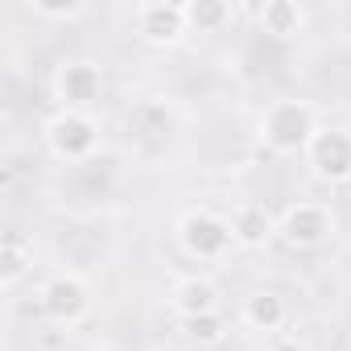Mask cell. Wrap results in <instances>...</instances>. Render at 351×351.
<instances>
[{
    "mask_svg": "<svg viewBox=\"0 0 351 351\" xmlns=\"http://www.w3.org/2000/svg\"><path fill=\"white\" fill-rule=\"evenodd\" d=\"M318 112L310 99H298V95H281L273 99L261 120H256V136L261 145L273 153V157H293V153H306L314 132H318Z\"/></svg>",
    "mask_w": 351,
    "mask_h": 351,
    "instance_id": "6da1fadb",
    "label": "cell"
},
{
    "mask_svg": "<svg viewBox=\"0 0 351 351\" xmlns=\"http://www.w3.org/2000/svg\"><path fill=\"white\" fill-rule=\"evenodd\" d=\"M42 141H46V149H50L58 161H87V157L99 153L104 128H99V120H95L91 112H62V108H58V112L46 120Z\"/></svg>",
    "mask_w": 351,
    "mask_h": 351,
    "instance_id": "7a4b0ae2",
    "label": "cell"
},
{
    "mask_svg": "<svg viewBox=\"0 0 351 351\" xmlns=\"http://www.w3.org/2000/svg\"><path fill=\"white\" fill-rule=\"evenodd\" d=\"M173 236H178L182 252L195 256V261H223L236 244L232 236V219L207 211V207H191L178 215V223H173Z\"/></svg>",
    "mask_w": 351,
    "mask_h": 351,
    "instance_id": "3957f363",
    "label": "cell"
},
{
    "mask_svg": "<svg viewBox=\"0 0 351 351\" xmlns=\"http://www.w3.org/2000/svg\"><path fill=\"white\" fill-rule=\"evenodd\" d=\"M54 99L62 112H91L104 99V71L91 58H66L54 71Z\"/></svg>",
    "mask_w": 351,
    "mask_h": 351,
    "instance_id": "277c9868",
    "label": "cell"
},
{
    "mask_svg": "<svg viewBox=\"0 0 351 351\" xmlns=\"http://www.w3.org/2000/svg\"><path fill=\"white\" fill-rule=\"evenodd\" d=\"M38 306L50 322L58 326H75L91 314V285L79 277V273H54L42 281L38 289Z\"/></svg>",
    "mask_w": 351,
    "mask_h": 351,
    "instance_id": "5b68a950",
    "label": "cell"
},
{
    "mask_svg": "<svg viewBox=\"0 0 351 351\" xmlns=\"http://www.w3.org/2000/svg\"><path fill=\"white\" fill-rule=\"evenodd\" d=\"M330 232H335V215L322 203H289L277 219V236L298 252L322 248L330 240Z\"/></svg>",
    "mask_w": 351,
    "mask_h": 351,
    "instance_id": "8992f818",
    "label": "cell"
},
{
    "mask_svg": "<svg viewBox=\"0 0 351 351\" xmlns=\"http://www.w3.org/2000/svg\"><path fill=\"white\" fill-rule=\"evenodd\" d=\"M306 165L318 182H351V128H318L306 149Z\"/></svg>",
    "mask_w": 351,
    "mask_h": 351,
    "instance_id": "52a82bcc",
    "label": "cell"
},
{
    "mask_svg": "<svg viewBox=\"0 0 351 351\" xmlns=\"http://www.w3.org/2000/svg\"><path fill=\"white\" fill-rule=\"evenodd\" d=\"M136 34L149 46H182L191 38V21H186V5H173V0H145L136 5Z\"/></svg>",
    "mask_w": 351,
    "mask_h": 351,
    "instance_id": "ba28073f",
    "label": "cell"
},
{
    "mask_svg": "<svg viewBox=\"0 0 351 351\" xmlns=\"http://www.w3.org/2000/svg\"><path fill=\"white\" fill-rule=\"evenodd\" d=\"M256 25L277 42H293L298 34H306V9L298 0H265L256 9Z\"/></svg>",
    "mask_w": 351,
    "mask_h": 351,
    "instance_id": "9c48e42d",
    "label": "cell"
},
{
    "mask_svg": "<svg viewBox=\"0 0 351 351\" xmlns=\"http://www.w3.org/2000/svg\"><path fill=\"white\" fill-rule=\"evenodd\" d=\"M169 306L178 310V318H199V314H215L219 310V289L207 277H182L169 289Z\"/></svg>",
    "mask_w": 351,
    "mask_h": 351,
    "instance_id": "30bf717a",
    "label": "cell"
},
{
    "mask_svg": "<svg viewBox=\"0 0 351 351\" xmlns=\"http://www.w3.org/2000/svg\"><path fill=\"white\" fill-rule=\"evenodd\" d=\"M232 236L240 248H265L273 236H277V219L261 207V203H240L236 215H232Z\"/></svg>",
    "mask_w": 351,
    "mask_h": 351,
    "instance_id": "8fae6325",
    "label": "cell"
},
{
    "mask_svg": "<svg viewBox=\"0 0 351 351\" xmlns=\"http://www.w3.org/2000/svg\"><path fill=\"white\" fill-rule=\"evenodd\" d=\"M285 298L281 293H273V289H256V293H248L244 298V306H240V322L248 326V330H265V335H273V330H281L285 326Z\"/></svg>",
    "mask_w": 351,
    "mask_h": 351,
    "instance_id": "7c38bea8",
    "label": "cell"
},
{
    "mask_svg": "<svg viewBox=\"0 0 351 351\" xmlns=\"http://www.w3.org/2000/svg\"><path fill=\"white\" fill-rule=\"evenodd\" d=\"M29 269H34V240H25L21 232H9L5 244H0V285L13 289Z\"/></svg>",
    "mask_w": 351,
    "mask_h": 351,
    "instance_id": "4fadbf2b",
    "label": "cell"
},
{
    "mask_svg": "<svg viewBox=\"0 0 351 351\" xmlns=\"http://www.w3.org/2000/svg\"><path fill=\"white\" fill-rule=\"evenodd\" d=\"M236 9L228 0H186V21L191 34H219L223 25H232Z\"/></svg>",
    "mask_w": 351,
    "mask_h": 351,
    "instance_id": "5bb4252c",
    "label": "cell"
},
{
    "mask_svg": "<svg viewBox=\"0 0 351 351\" xmlns=\"http://www.w3.org/2000/svg\"><path fill=\"white\" fill-rule=\"evenodd\" d=\"M182 335L195 347H219L228 339V322H223L219 310L215 314H199V318H182Z\"/></svg>",
    "mask_w": 351,
    "mask_h": 351,
    "instance_id": "9a60e30c",
    "label": "cell"
},
{
    "mask_svg": "<svg viewBox=\"0 0 351 351\" xmlns=\"http://www.w3.org/2000/svg\"><path fill=\"white\" fill-rule=\"evenodd\" d=\"M29 13L42 21H75L87 13L83 0H29Z\"/></svg>",
    "mask_w": 351,
    "mask_h": 351,
    "instance_id": "2e32d148",
    "label": "cell"
},
{
    "mask_svg": "<svg viewBox=\"0 0 351 351\" xmlns=\"http://www.w3.org/2000/svg\"><path fill=\"white\" fill-rule=\"evenodd\" d=\"M265 351H310V347H306L302 339H293V335H281V339H273Z\"/></svg>",
    "mask_w": 351,
    "mask_h": 351,
    "instance_id": "e0dca14e",
    "label": "cell"
}]
</instances>
